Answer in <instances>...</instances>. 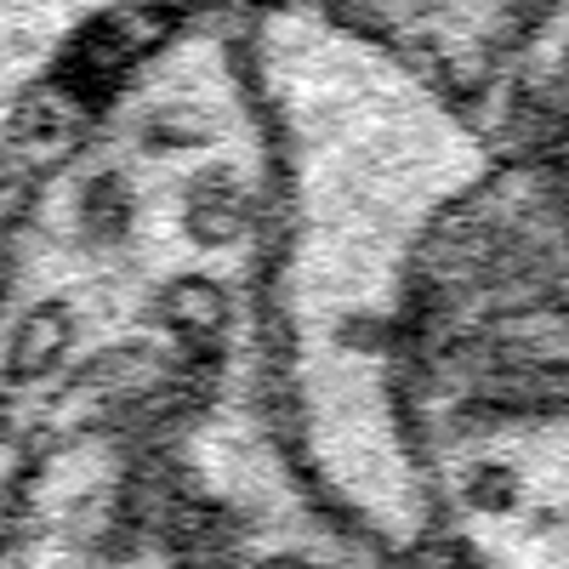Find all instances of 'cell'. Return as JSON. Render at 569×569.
<instances>
[{
  "instance_id": "1",
  "label": "cell",
  "mask_w": 569,
  "mask_h": 569,
  "mask_svg": "<svg viewBox=\"0 0 569 569\" xmlns=\"http://www.w3.org/2000/svg\"><path fill=\"white\" fill-rule=\"evenodd\" d=\"M268 142L262 353L313 496L399 558H439V501L399 399L427 222L485 166L490 120L359 12L240 18Z\"/></svg>"
},
{
  "instance_id": "2",
  "label": "cell",
  "mask_w": 569,
  "mask_h": 569,
  "mask_svg": "<svg viewBox=\"0 0 569 569\" xmlns=\"http://www.w3.org/2000/svg\"><path fill=\"white\" fill-rule=\"evenodd\" d=\"M109 12H0V200L52 149L86 74L109 58Z\"/></svg>"
}]
</instances>
